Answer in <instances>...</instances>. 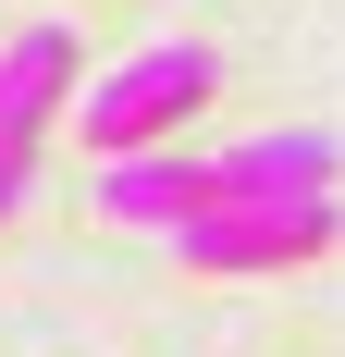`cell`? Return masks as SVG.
Instances as JSON below:
<instances>
[{"instance_id":"4","label":"cell","mask_w":345,"mask_h":357,"mask_svg":"<svg viewBox=\"0 0 345 357\" xmlns=\"http://www.w3.org/2000/svg\"><path fill=\"white\" fill-rule=\"evenodd\" d=\"M62 86H74V25H25L13 50H0V148H13V160H37Z\"/></svg>"},{"instance_id":"3","label":"cell","mask_w":345,"mask_h":357,"mask_svg":"<svg viewBox=\"0 0 345 357\" xmlns=\"http://www.w3.org/2000/svg\"><path fill=\"white\" fill-rule=\"evenodd\" d=\"M172 259H198V271L333 259V197H235V210H198V222H172Z\"/></svg>"},{"instance_id":"2","label":"cell","mask_w":345,"mask_h":357,"mask_svg":"<svg viewBox=\"0 0 345 357\" xmlns=\"http://www.w3.org/2000/svg\"><path fill=\"white\" fill-rule=\"evenodd\" d=\"M210 86H222V62H210L198 37H161L148 62H124V74H99V86H87V148H99V160H124V148L172 136Z\"/></svg>"},{"instance_id":"1","label":"cell","mask_w":345,"mask_h":357,"mask_svg":"<svg viewBox=\"0 0 345 357\" xmlns=\"http://www.w3.org/2000/svg\"><path fill=\"white\" fill-rule=\"evenodd\" d=\"M235 197H333V136H259V148H222V160H148L124 148L99 173V210L111 222H198V210H235Z\"/></svg>"}]
</instances>
